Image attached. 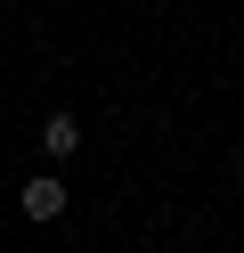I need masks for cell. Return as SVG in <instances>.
<instances>
[{"mask_svg": "<svg viewBox=\"0 0 244 253\" xmlns=\"http://www.w3.org/2000/svg\"><path fill=\"white\" fill-rule=\"evenodd\" d=\"M16 204H25V220H57V212H65L73 196H65V180H57V171H33V180H25V196H16Z\"/></svg>", "mask_w": 244, "mask_h": 253, "instance_id": "1", "label": "cell"}, {"mask_svg": "<svg viewBox=\"0 0 244 253\" xmlns=\"http://www.w3.org/2000/svg\"><path fill=\"white\" fill-rule=\"evenodd\" d=\"M236 180H244V147H236Z\"/></svg>", "mask_w": 244, "mask_h": 253, "instance_id": "3", "label": "cell"}, {"mask_svg": "<svg viewBox=\"0 0 244 253\" xmlns=\"http://www.w3.org/2000/svg\"><path fill=\"white\" fill-rule=\"evenodd\" d=\"M41 155H49V164H73V155H81V123L65 115V106L41 123Z\"/></svg>", "mask_w": 244, "mask_h": 253, "instance_id": "2", "label": "cell"}]
</instances>
